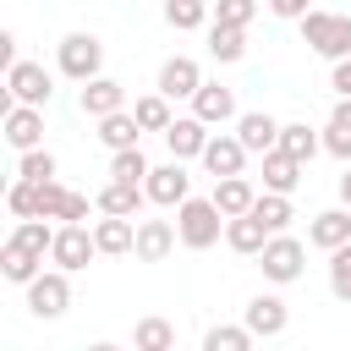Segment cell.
Returning a JSON list of instances; mask_svg holds the SVG:
<instances>
[{"label":"cell","mask_w":351,"mask_h":351,"mask_svg":"<svg viewBox=\"0 0 351 351\" xmlns=\"http://www.w3.org/2000/svg\"><path fill=\"white\" fill-rule=\"evenodd\" d=\"M307 241H313V247H324V252H335L340 241H351V208L340 203V208H324V214H313V225H307Z\"/></svg>","instance_id":"603a6c76"},{"label":"cell","mask_w":351,"mask_h":351,"mask_svg":"<svg viewBox=\"0 0 351 351\" xmlns=\"http://www.w3.org/2000/svg\"><path fill=\"white\" fill-rule=\"evenodd\" d=\"M329 88L351 99V55H346V60H335V71H329Z\"/></svg>","instance_id":"60d3db41"},{"label":"cell","mask_w":351,"mask_h":351,"mask_svg":"<svg viewBox=\"0 0 351 351\" xmlns=\"http://www.w3.org/2000/svg\"><path fill=\"white\" fill-rule=\"evenodd\" d=\"M5 208H11L16 219H33V214H38V181L16 176V181L5 186Z\"/></svg>","instance_id":"8d00e7d4"},{"label":"cell","mask_w":351,"mask_h":351,"mask_svg":"<svg viewBox=\"0 0 351 351\" xmlns=\"http://www.w3.org/2000/svg\"><path fill=\"white\" fill-rule=\"evenodd\" d=\"M280 148L296 154L302 165H313V159L324 154V132H313L307 121H285V126H280Z\"/></svg>","instance_id":"83f0119b"},{"label":"cell","mask_w":351,"mask_h":351,"mask_svg":"<svg viewBox=\"0 0 351 351\" xmlns=\"http://www.w3.org/2000/svg\"><path fill=\"white\" fill-rule=\"evenodd\" d=\"M77 104H82V115L88 121H99V115H115V110H126V88L115 82V77H88L82 82V93H77Z\"/></svg>","instance_id":"9a60e30c"},{"label":"cell","mask_w":351,"mask_h":351,"mask_svg":"<svg viewBox=\"0 0 351 351\" xmlns=\"http://www.w3.org/2000/svg\"><path fill=\"white\" fill-rule=\"evenodd\" d=\"M5 93L16 104H49L55 99V77L38 60H16V66H5Z\"/></svg>","instance_id":"8992f818"},{"label":"cell","mask_w":351,"mask_h":351,"mask_svg":"<svg viewBox=\"0 0 351 351\" xmlns=\"http://www.w3.org/2000/svg\"><path fill=\"white\" fill-rule=\"evenodd\" d=\"M208 197L219 203V214H225V219H236V214H247V208L258 203V186H252L247 176H219Z\"/></svg>","instance_id":"cb8c5ba5"},{"label":"cell","mask_w":351,"mask_h":351,"mask_svg":"<svg viewBox=\"0 0 351 351\" xmlns=\"http://www.w3.org/2000/svg\"><path fill=\"white\" fill-rule=\"evenodd\" d=\"M302 263H307V247H302L291 230H274V236L263 241V252H258V269H263L269 285H291V280H302Z\"/></svg>","instance_id":"277c9868"},{"label":"cell","mask_w":351,"mask_h":351,"mask_svg":"<svg viewBox=\"0 0 351 351\" xmlns=\"http://www.w3.org/2000/svg\"><path fill=\"white\" fill-rule=\"evenodd\" d=\"M324 154H335L340 165H351V99L340 93L335 110H329V126H324Z\"/></svg>","instance_id":"d4e9b609"},{"label":"cell","mask_w":351,"mask_h":351,"mask_svg":"<svg viewBox=\"0 0 351 351\" xmlns=\"http://www.w3.org/2000/svg\"><path fill=\"white\" fill-rule=\"evenodd\" d=\"M269 236H274V230H269L252 208H247V214H236V219H225V247H230V252H241V258H258Z\"/></svg>","instance_id":"d6986e66"},{"label":"cell","mask_w":351,"mask_h":351,"mask_svg":"<svg viewBox=\"0 0 351 351\" xmlns=\"http://www.w3.org/2000/svg\"><path fill=\"white\" fill-rule=\"evenodd\" d=\"M93 203H99V214H132V219H137V208L148 203V186H137V181H115V176H110V181L99 186Z\"/></svg>","instance_id":"44dd1931"},{"label":"cell","mask_w":351,"mask_h":351,"mask_svg":"<svg viewBox=\"0 0 351 351\" xmlns=\"http://www.w3.org/2000/svg\"><path fill=\"white\" fill-rule=\"evenodd\" d=\"M165 22H170L176 33L208 27V22H214V0H165Z\"/></svg>","instance_id":"f1b7e54d"},{"label":"cell","mask_w":351,"mask_h":351,"mask_svg":"<svg viewBox=\"0 0 351 351\" xmlns=\"http://www.w3.org/2000/svg\"><path fill=\"white\" fill-rule=\"evenodd\" d=\"M329 291H335V302L351 307V241H340L329 252Z\"/></svg>","instance_id":"e575fe53"},{"label":"cell","mask_w":351,"mask_h":351,"mask_svg":"<svg viewBox=\"0 0 351 351\" xmlns=\"http://www.w3.org/2000/svg\"><path fill=\"white\" fill-rule=\"evenodd\" d=\"M192 115H203L208 126H230L241 110H236V88H225V82H203L197 93H192Z\"/></svg>","instance_id":"ac0fdd59"},{"label":"cell","mask_w":351,"mask_h":351,"mask_svg":"<svg viewBox=\"0 0 351 351\" xmlns=\"http://www.w3.org/2000/svg\"><path fill=\"white\" fill-rule=\"evenodd\" d=\"M208 55L219 66H236L247 55V27H230V22H208Z\"/></svg>","instance_id":"4316f807"},{"label":"cell","mask_w":351,"mask_h":351,"mask_svg":"<svg viewBox=\"0 0 351 351\" xmlns=\"http://www.w3.org/2000/svg\"><path fill=\"white\" fill-rule=\"evenodd\" d=\"M263 5H269L280 22H302V16L313 11V0H263Z\"/></svg>","instance_id":"ab89813d"},{"label":"cell","mask_w":351,"mask_h":351,"mask_svg":"<svg viewBox=\"0 0 351 351\" xmlns=\"http://www.w3.org/2000/svg\"><path fill=\"white\" fill-rule=\"evenodd\" d=\"M143 186H148V203H159V208H181V203L192 197V176H186V159L154 165Z\"/></svg>","instance_id":"52a82bcc"},{"label":"cell","mask_w":351,"mask_h":351,"mask_svg":"<svg viewBox=\"0 0 351 351\" xmlns=\"http://www.w3.org/2000/svg\"><path fill=\"white\" fill-rule=\"evenodd\" d=\"M148 170H154V165H148L143 148H115V154H110V176H115V181H137V186H143Z\"/></svg>","instance_id":"836d02e7"},{"label":"cell","mask_w":351,"mask_h":351,"mask_svg":"<svg viewBox=\"0 0 351 351\" xmlns=\"http://www.w3.org/2000/svg\"><path fill=\"white\" fill-rule=\"evenodd\" d=\"M132 346L137 351H176V324L170 318H137L132 324Z\"/></svg>","instance_id":"4dcf8cb0"},{"label":"cell","mask_w":351,"mask_h":351,"mask_svg":"<svg viewBox=\"0 0 351 351\" xmlns=\"http://www.w3.org/2000/svg\"><path fill=\"white\" fill-rule=\"evenodd\" d=\"M203 170L219 181V176H241L247 170V143L236 137V132H214L208 137V148H203Z\"/></svg>","instance_id":"4fadbf2b"},{"label":"cell","mask_w":351,"mask_h":351,"mask_svg":"<svg viewBox=\"0 0 351 351\" xmlns=\"http://www.w3.org/2000/svg\"><path fill=\"white\" fill-rule=\"evenodd\" d=\"M241 324L258 335V340H274V335H285V324H291V307L274 296V291H258L252 302H247V313H241Z\"/></svg>","instance_id":"8fae6325"},{"label":"cell","mask_w":351,"mask_h":351,"mask_svg":"<svg viewBox=\"0 0 351 351\" xmlns=\"http://www.w3.org/2000/svg\"><path fill=\"white\" fill-rule=\"evenodd\" d=\"M296 27H302V44H307L313 55H324L329 66L351 55V11H318V5H313Z\"/></svg>","instance_id":"6da1fadb"},{"label":"cell","mask_w":351,"mask_h":351,"mask_svg":"<svg viewBox=\"0 0 351 351\" xmlns=\"http://www.w3.org/2000/svg\"><path fill=\"white\" fill-rule=\"evenodd\" d=\"M176 241H181L176 219H137V247H132V258H137V263H165V258L176 252Z\"/></svg>","instance_id":"30bf717a"},{"label":"cell","mask_w":351,"mask_h":351,"mask_svg":"<svg viewBox=\"0 0 351 351\" xmlns=\"http://www.w3.org/2000/svg\"><path fill=\"white\" fill-rule=\"evenodd\" d=\"M71 307V269H38V280H27V313L33 318H60Z\"/></svg>","instance_id":"5b68a950"},{"label":"cell","mask_w":351,"mask_h":351,"mask_svg":"<svg viewBox=\"0 0 351 351\" xmlns=\"http://www.w3.org/2000/svg\"><path fill=\"white\" fill-rule=\"evenodd\" d=\"M93 241H99V258H132V247H137L132 214H99L93 219Z\"/></svg>","instance_id":"5bb4252c"},{"label":"cell","mask_w":351,"mask_h":351,"mask_svg":"<svg viewBox=\"0 0 351 351\" xmlns=\"http://www.w3.org/2000/svg\"><path fill=\"white\" fill-rule=\"evenodd\" d=\"M258 335L247 329V324H214V329H203V351H247Z\"/></svg>","instance_id":"d6a6232c"},{"label":"cell","mask_w":351,"mask_h":351,"mask_svg":"<svg viewBox=\"0 0 351 351\" xmlns=\"http://www.w3.org/2000/svg\"><path fill=\"white\" fill-rule=\"evenodd\" d=\"M302 159L296 154H285V148H269L263 154V192H296L302 186Z\"/></svg>","instance_id":"ffe728a7"},{"label":"cell","mask_w":351,"mask_h":351,"mask_svg":"<svg viewBox=\"0 0 351 351\" xmlns=\"http://www.w3.org/2000/svg\"><path fill=\"white\" fill-rule=\"evenodd\" d=\"M280 126H285V121H274L269 110H241V115H236V137H241L247 154H258V159H263L269 148H280Z\"/></svg>","instance_id":"2e32d148"},{"label":"cell","mask_w":351,"mask_h":351,"mask_svg":"<svg viewBox=\"0 0 351 351\" xmlns=\"http://www.w3.org/2000/svg\"><path fill=\"white\" fill-rule=\"evenodd\" d=\"M203 88V66L192 60V55H170L165 66H159V93L165 99H192Z\"/></svg>","instance_id":"e0dca14e"},{"label":"cell","mask_w":351,"mask_h":351,"mask_svg":"<svg viewBox=\"0 0 351 351\" xmlns=\"http://www.w3.org/2000/svg\"><path fill=\"white\" fill-rule=\"evenodd\" d=\"M5 143L22 154V148H38L44 143V104H5Z\"/></svg>","instance_id":"7c38bea8"},{"label":"cell","mask_w":351,"mask_h":351,"mask_svg":"<svg viewBox=\"0 0 351 351\" xmlns=\"http://www.w3.org/2000/svg\"><path fill=\"white\" fill-rule=\"evenodd\" d=\"M38 269H44V252H33V247H22L16 236H5V247H0V274H5L11 285H27V280H38Z\"/></svg>","instance_id":"7402d4cb"},{"label":"cell","mask_w":351,"mask_h":351,"mask_svg":"<svg viewBox=\"0 0 351 351\" xmlns=\"http://www.w3.org/2000/svg\"><path fill=\"white\" fill-rule=\"evenodd\" d=\"M176 230H181V247L186 252H208L219 236H225V214L214 197H186L176 208Z\"/></svg>","instance_id":"7a4b0ae2"},{"label":"cell","mask_w":351,"mask_h":351,"mask_svg":"<svg viewBox=\"0 0 351 351\" xmlns=\"http://www.w3.org/2000/svg\"><path fill=\"white\" fill-rule=\"evenodd\" d=\"M55 66H60V77H71V82H88V77H99L104 71V44H99V33H66L60 38V49H55Z\"/></svg>","instance_id":"3957f363"},{"label":"cell","mask_w":351,"mask_h":351,"mask_svg":"<svg viewBox=\"0 0 351 351\" xmlns=\"http://www.w3.org/2000/svg\"><path fill=\"white\" fill-rule=\"evenodd\" d=\"M137 137H143V126H137L132 104L115 110V115H99V143H104L110 154H115V148H137Z\"/></svg>","instance_id":"484cf974"},{"label":"cell","mask_w":351,"mask_h":351,"mask_svg":"<svg viewBox=\"0 0 351 351\" xmlns=\"http://www.w3.org/2000/svg\"><path fill=\"white\" fill-rule=\"evenodd\" d=\"M252 214H258L269 230H291V219H296V208H291V192H258Z\"/></svg>","instance_id":"1f68e13d"},{"label":"cell","mask_w":351,"mask_h":351,"mask_svg":"<svg viewBox=\"0 0 351 351\" xmlns=\"http://www.w3.org/2000/svg\"><path fill=\"white\" fill-rule=\"evenodd\" d=\"M99 258V241H93V230L88 225H66L60 219V230H55V247H49V263H60V269H88Z\"/></svg>","instance_id":"ba28073f"},{"label":"cell","mask_w":351,"mask_h":351,"mask_svg":"<svg viewBox=\"0 0 351 351\" xmlns=\"http://www.w3.org/2000/svg\"><path fill=\"white\" fill-rule=\"evenodd\" d=\"M340 203L351 208V165H346V176H340Z\"/></svg>","instance_id":"b9f144b4"},{"label":"cell","mask_w":351,"mask_h":351,"mask_svg":"<svg viewBox=\"0 0 351 351\" xmlns=\"http://www.w3.org/2000/svg\"><path fill=\"white\" fill-rule=\"evenodd\" d=\"M208 121L203 115H176L170 126H165V148H170V159H203V148H208Z\"/></svg>","instance_id":"9c48e42d"},{"label":"cell","mask_w":351,"mask_h":351,"mask_svg":"<svg viewBox=\"0 0 351 351\" xmlns=\"http://www.w3.org/2000/svg\"><path fill=\"white\" fill-rule=\"evenodd\" d=\"M170 104H176V99H165V93L154 88V93L132 99V115H137V126H143V132H165V126L176 121V110H170Z\"/></svg>","instance_id":"f546056e"},{"label":"cell","mask_w":351,"mask_h":351,"mask_svg":"<svg viewBox=\"0 0 351 351\" xmlns=\"http://www.w3.org/2000/svg\"><path fill=\"white\" fill-rule=\"evenodd\" d=\"M16 176H27V181H55V154L38 143V148H22L16 154Z\"/></svg>","instance_id":"d590c367"},{"label":"cell","mask_w":351,"mask_h":351,"mask_svg":"<svg viewBox=\"0 0 351 351\" xmlns=\"http://www.w3.org/2000/svg\"><path fill=\"white\" fill-rule=\"evenodd\" d=\"M258 16V0H214V22H230V27H247Z\"/></svg>","instance_id":"f35d334b"},{"label":"cell","mask_w":351,"mask_h":351,"mask_svg":"<svg viewBox=\"0 0 351 351\" xmlns=\"http://www.w3.org/2000/svg\"><path fill=\"white\" fill-rule=\"evenodd\" d=\"M66 203H71V186H60V181H38V214H44V219H60Z\"/></svg>","instance_id":"74e56055"}]
</instances>
